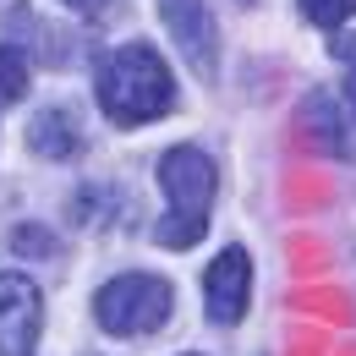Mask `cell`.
Instances as JSON below:
<instances>
[{"mask_svg":"<svg viewBox=\"0 0 356 356\" xmlns=\"http://www.w3.org/2000/svg\"><path fill=\"white\" fill-rule=\"evenodd\" d=\"M99 110L115 127H143V121L170 115L176 110V77L159 60V49L143 44V39L110 49L99 66Z\"/></svg>","mask_w":356,"mask_h":356,"instance_id":"cell-1","label":"cell"},{"mask_svg":"<svg viewBox=\"0 0 356 356\" xmlns=\"http://www.w3.org/2000/svg\"><path fill=\"white\" fill-rule=\"evenodd\" d=\"M170 307H176V296L159 274H121L93 296V318L110 334H154L170 318Z\"/></svg>","mask_w":356,"mask_h":356,"instance_id":"cell-2","label":"cell"},{"mask_svg":"<svg viewBox=\"0 0 356 356\" xmlns=\"http://www.w3.org/2000/svg\"><path fill=\"white\" fill-rule=\"evenodd\" d=\"M44 329V296L28 274H0V356H33Z\"/></svg>","mask_w":356,"mask_h":356,"instance_id":"cell-3","label":"cell"},{"mask_svg":"<svg viewBox=\"0 0 356 356\" xmlns=\"http://www.w3.org/2000/svg\"><path fill=\"white\" fill-rule=\"evenodd\" d=\"M159 186H165V197H170L176 214L209 220V203H214V192H220V176H214V159H209V154L170 148V154L159 159Z\"/></svg>","mask_w":356,"mask_h":356,"instance_id":"cell-4","label":"cell"},{"mask_svg":"<svg viewBox=\"0 0 356 356\" xmlns=\"http://www.w3.org/2000/svg\"><path fill=\"white\" fill-rule=\"evenodd\" d=\"M247 291H252V258L241 247H225L220 258L203 274V302H209V318L214 323H241L247 312Z\"/></svg>","mask_w":356,"mask_h":356,"instance_id":"cell-5","label":"cell"},{"mask_svg":"<svg viewBox=\"0 0 356 356\" xmlns=\"http://www.w3.org/2000/svg\"><path fill=\"white\" fill-rule=\"evenodd\" d=\"M159 17L170 28V39L181 44V55L209 77L214 72V22H209L203 0H159Z\"/></svg>","mask_w":356,"mask_h":356,"instance_id":"cell-6","label":"cell"},{"mask_svg":"<svg viewBox=\"0 0 356 356\" xmlns=\"http://www.w3.org/2000/svg\"><path fill=\"white\" fill-rule=\"evenodd\" d=\"M296 127H302V137H307L312 148H323V154H346V121H340V110L329 104V93H307V99H302Z\"/></svg>","mask_w":356,"mask_h":356,"instance_id":"cell-7","label":"cell"},{"mask_svg":"<svg viewBox=\"0 0 356 356\" xmlns=\"http://www.w3.org/2000/svg\"><path fill=\"white\" fill-rule=\"evenodd\" d=\"M28 148L44 154V159H72L77 154V132H72V115L66 110H39L33 127H28Z\"/></svg>","mask_w":356,"mask_h":356,"instance_id":"cell-8","label":"cell"},{"mask_svg":"<svg viewBox=\"0 0 356 356\" xmlns=\"http://www.w3.org/2000/svg\"><path fill=\"white\" fill-rule=\"evenodd\" d=\"M0 93L6 99H22L28 93V66H22L17 49H0Z\"/></svg>","mask_w":356,"mask_h":356,"instance_id":"cell-9","label":"cell"},{"mask_svg":"<svg viewBox=\"0 0 356 356\" xmlns=\"http://www.w3.org/2000/svg\"><path fill=\"white\" fill-rule=\"evenodd\" d=\"M302 11H307L318 28H340V22L356 11V0H302Z\"/></svg>","mask_w":356,"mask_h":356,"instance_id":"cell-10","label":"cell"},{"mask_svg":"<svg viewBox=\"0 0 356 356\" xmlns=\"http://www.w3.org/2000/svg\"><path fill=\"white\" fill-rule=\"evenodd\" d=\"M11 247H17V252H60V241H55L49 230H33V225H22V230L11 236Z\"/></svg>","mask_w":356,"mask_h":356,"instance_id":"cell-11","label":"cell"},{"mask_svg":"<svg viewBox=\"0 0 356 356\" xmlns=\"http://www.w3.org/2000/svg\"><path fill=\"white\" fill-rule=\"evenodd\" d=\"M334 60H346V66H351V72H346V99H351V110H356V39L351 33H346V39H334Z\"/></svg>","mask_w":356,"mask_h":356,"instance_id":"cell-12","label":"cell"},{"mask_svg":"<svg viewBox=\"0 0 356 356\" xmlns=\"http://www.w3.org/2000/svg\"><path fill=\"white\" fill-rule=\"evenodd\" d=\"M66 6H72V11H83V17H93V22L115 11V0H66Z\"/></svg>","mask_w":356,"mask_h":356,"instance_id":"cell-13","label":"cell"},{"mask_svg":"<svg viewBox=\"0 0 356 356\" xmlns=\"http://www.w3.org/2000/svg\"><path fill=\"white\" fill-rule=\"evenodd\" d=\"M241 6H252V0H241Z\"/></svg>","mask_w":356,"mask_h":356,"instance_id":"cell-14","label":"cell"}]
</instances>
